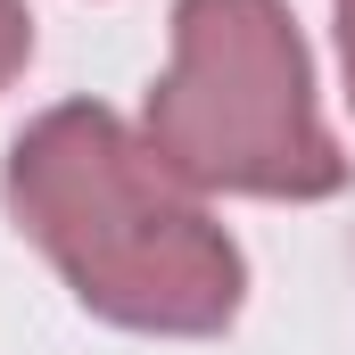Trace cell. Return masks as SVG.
I'll list each match as a JSON object with an SVG mask.
<instances>
[{
  "label": "cell",
  "instance_id": "cell-1",
  "mask_svg": "<svg viewBox=\"0 0 355 355\" xmlns=\"http://www.w3.org/2000/svg\"><path fill=\"white\" fill-rule=\"evenodd\" d=\"M17 215L116 322L207 331L240 297L223 232H207V215L166 190L157 149H132L91 107H58L17 141Z\"/></svg>",
  "mask_w": 355,
  "mask_h": 355
},
{
  "label": "cell",
  "instance_id": "cell-2",
  "mask_svg": "<svg viewBox=\"0 0 355 355\" xmlns=\"http://www.w3.org/2000/svg\"><path fill=\"white\" fill-rule=\"evenodd\" d=\"M149 141L190 182L240 190L339 182V157L306 107V58L272 0H182V67L157 91Z\"/></svg>",
  "mask_w": 355,
  "mask_h": 355
},
{
  "label": "cell",
  "instance_id": "cell-3",
  "mask_svg": "<svg viewBox=\"0 0 355 355\" xmlns=\"http://www.w3.org/2000/svg\"><path fill=\"white\" fill-rule=\"evenodd\" d=\"M17 50H25V17H17V0H0V75L17 67Z\"/></svg>",
  "mask_w": 355,
  "mask_h": 355
},
{
  "label": "cell",
  "instance_id": "cell-4",
  "mask_svg": "<svg viewBox=\"0 0 355 355\" xmlns=\"http://www.w3.org/2000/svg\"><path fill=\"white\" fill-rule=\"evenodd\" d=\"M339 8H347V67H355V0H339Z\"/></svg>",
  "mask_w": 355,
  "mask_h": 355
}]
</instances>
